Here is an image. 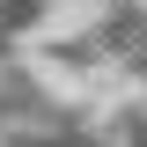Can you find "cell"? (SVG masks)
Returning a JSON list of instances; mask_svg holds the SVG:
<instances>
[]
</instances>
